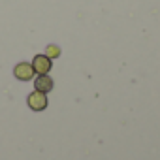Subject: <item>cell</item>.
<instances>
[{"label":"cell","instance_id":"1","mask_svg":"<svg viewBox=\"0 0 160 160\" xmlns=\"http://www.w3.org/2000/svg\"><path fill=\"white\" fill-rule=\"evenodd\" d=\"M27 102H28L30 109H34V111H42V109L47 108V96L43 92H38V91L30 92L28 98H27Z\"/></svg>","mask_w":160,"mask_h":160},{"label":"cell","instance_id":"2","mask_svg":"<svg viewBox=\"0 0 160 160\" xmlns=\"http://www.w3.org/2000/svg\"><path fill=\"white\" fill-rule=\"evenodd\" d=\"M34 68H32V64H28V62H19L15 68H13V75L17 77V79H21V81H30V79L34 77Z\"/></svg>","mask_w":160,"mask_h":160},{"label":"cell","instance_id":"3","mask_svg":"<svg viewBox=\"0 0 160 160\" xmlns=\"http://www.w3.org/2000/svg\"><path fill=\"white\" fill-rule=\"evenodd\" d=\"M32 68H34V72H38L40 75L49 73V70H51V58H49L47 55H36L34 60H32Z\"/></svg>","mask_w":160,"mask_h":160},{"label":"cell","instance_id":"4","mask_svg":"<svg viewBox=\"0 0 160 160\" xmlns=\"http://www.w3.org/2000/svg\"><path fill=\"white\" fill-rule=\"evenodd\" d=\"M34 87H36V91H38V92H43V94H47V92L53 89V79H51L47 73H43V75H38V77L34 79Z\"/></svg>","mask_w":160,"mask_h":160},{"label":"cell","instance_id":"5","mask_svg":"<svg viewBox=\"0 0 160 160\" xmlns=\"http://www.w3.org/2000/svg\"><path fill=\"white\" fill-rule=\"evenodd\" d=\"M45 55H47L49 58H57V57L60 55V49H58V45H47V49H45Z\"/></svg>","mask_w":160,"mask_h":160}]
</instances>
